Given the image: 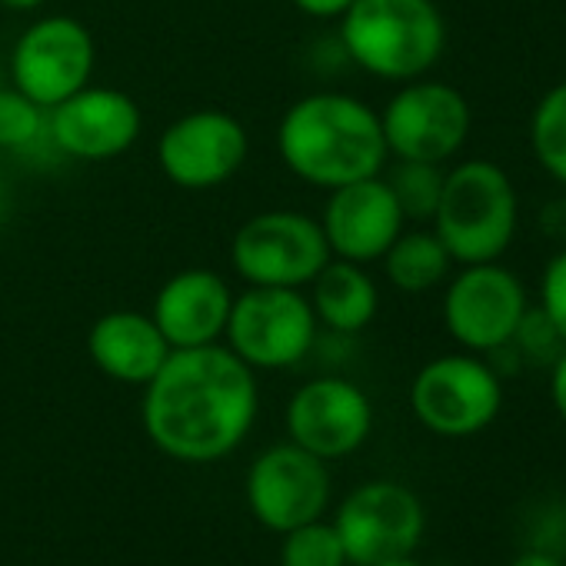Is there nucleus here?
Instances as JSON below:
<instances>
[{
  "mask_svg": "<svg viewBox=\"0 0 566 566\" xmlns=\"http://www.w3.org/2000/svg\"><path fill=\"white\" fill-rule=\"evenodd\" d=\"M340 48L370 77L407 84L443 57L447 21L433 0H354L340 18Z\"/></svg>",
  "mask_w": 566,
  "mask_h": 566,
  "instance_id": "nucleus-3",
  "label": "nucleus"
},
{
  "mask_svg": "<svg viewBox=\"0 0 566 566\" xmlns=\"http://www.w3.org/2000/svg\"><path fill=\"white\" fill-rule=\"evenodd\" d=\"M387 154L397 160L447 164L470 137L473 111L467 97L443 81H407L380 111Z\"/></svg>",
  "mask_w": 566,
  "mask_h": 566,
  "instance_id": "nucleus-7",
  "label": "nucleus"
},
{
  "mask_svg": "<svg viewBox=\"0 0 566 566\" xmlns=\"http://www.w3.org/2000/svg\"><path fill=\"white\" fill-rule=\"evenodd\" d=\"M510 566H563V559L553 549H523Z\"/></svg>",
  "mask_w": 566,
  "mask_h": 566,
  "instance_id": "nucleus-29",
  "label": "nucleus"
},
{
  "mask_svg": "<svg viewBox=\"0 0 566 566\" xmlns=\"http://www.w3.org/2000/svg\"><path fill=\"white\" fill-rule=\"evenodd\" d=\"M380 260L387 280L400 294H427L453 270V256L433 230H403Z\"/></svg>",
  "mask_w": 566,
  "mask_h": 566,
  "instance_id": "nucleus-20",
  "label": "nucleus"
},
{
  "mask_svg": "<svg viewBox=\"0 0 566 566\" xmlns=\"http://www.w3.org/2000/svg\"><path fill=\"white\" fill-rule=\"evenodd\" d=\"M443 291V327L447 334L470 354H490L500 344H510L520 317L530 301L523 283L500 260L490 263H463L453 276H447Z\"/></svg>",
  "mask_w": 566,
  "mask_h": 566,
  "instance_id": "nucleus-9",
  "label": "nucleus"
},
{
  "mask_svg": "<svg viewBox=\"0 0 566 566\" xmlns=\"http://www.w3.org/2000/svg\"><path fill=\"white\" fill-rule=\"evenodd\" d=\"M144 130L140 104L117 87H81L48 111V134L61 157L114 160L127 154Z\"/></svg>",
  "mask_w": 566,
  "mask_h": 566,
  "instance_id": "nucleus-14",
  "label": "nucleus"
},
{
  "mask_svg": "<svg viewBox=\"0 0 566 566\" xmlns=\"http://www.w3.org/2000/svg\"><path fill=\"white\" fill-rule=\"evenodd\" d=\"M417 420L437 437H473L503 407V380L476 354H447L420 367L410 387Z\"/></svg>",
  "mask_w": 566,
  "mask_h": 566,
  "instance_id": "nucleus-8",
  "label": "nucleus"
},
{
  "mask_svg": "<svg viewBox=\"0 0 566 566\" xmlns=\"http://www.w3.org/2000/svg\"><path fill=\"white\" fill-rule=\"evenodd\" d=\"M403 223L407 217L380 174L331 190L321 213L331 253L364 266L390 250V243L403 233Z\"/></svg>",
  "mask_w": 566,
  "mask_h": 566,
  "instance_id": "nucleus-16",
  "label": "nucleus"
},
{
  "mask_svg": "<svg viewBox=\"0 0 566 566\" xmlns=\"http://www.w3.org/2000/svg\"><path fill=\"white\" fill-rule=\"evenodd\" d=\"M311 307L317 324L331 334L354 337L367 331L380 311L377 280L364 270V263L331 256V263L311 280Z\"/></svg>",
  "mask_w": 566,
  "mask_h": 566,
  "instance_id": "nucleus-19",
  "label": "nucleus"
},
{
  "mask_svg": "<svg viewBox=\"0 0 566 566\" xmlns=\"http://www.w3.org/2000/svg\"><path fill=\"white\" fill-rule=\"evenodd\" d=\"M433 233L453 263L500 260L520 223V200L513 180L493 160H463L443 174Z\"/></svg>",
  "mask_w": 566,
  "mask_h": 566,
  "instance_id": "nucleus-4",
  "label": "nucleus"
},
{
  "mask_svg": "<svg viewBox=\"0 0 566 566\" xmlns=\"http://www.w3.org/2000/svg\"><path fill=\"white\" fill-rule=\"evenodd\" d=\"M87 357L104 377L130 387H147L170 357V344L164 340L150 314L107 311L87 331Z\"/></svg>",
  "mask_w": 566,
  "mask_h": 566,
  "instance_id": "nucleus-18",
  "label": "nucleus"
},
{
  "mask_svg": "<svg viewBox=\"0 0 566 566\" xmlns=\"http://www.w3.org/2000/svg\"><path fill=\"white\" fill-rule=\"evenodd\" d=\"M276 154L297 180L324 190L377 177L390 157L380 111L344 91H314L283 111Z\"/></svg>",
  "mask_w": 566,
  "mask_h": 566,
  "instance_id": "nucleus-2",
  "label": "nucleus"
},
{
  "mask_svg": "<svg viewBox=\"0 0 566 566\" xmlns=\"http://www.w3.org/2000/svg\"><path fill=\"white\" fill-rule=\"evenodd\" d=\"M443 167L440 164H420V160H397L390 177H384L403 210L407 220L430 223L440 203L443 190Z\"/></svg>",
  "mask_w": 566,
  "mask_h": 566,
  "instance_id": "nucleus-22",
  "label": "nucleus"
},
{
  "mask_svg": "<svg viewBox=\"0 0 566 566\" xmlns=\"http://www.w3.org/2000/svg\"><path fill=\"white\" fill-rule=\"evenodd\" d=\"M324 463L327 460L294 440L263 450L247 473V503L253 516L273 533H291L321 520L331 500V473Z\"/></svg>",
  "mask_w": 566,
  "mask_h": 566,
  "instance_id": "nucleus-13",
  "label": "nucleus"
},
{
  "mask_svg": "<svg viewBox=\"0 0 566 566\" xmlns=\"http://www.w3.org/2000/svg\"><path fill=\"white\" fill-rule=\"evenodd\" d=\"M291 4L307 14V18H317V21H334V18H344L347 8L354 0H291Z\"/></svg>",
  "mask_w": 566,
  "mask_h": 566,
  "instance_id": "nucleus-27",
  "label": "nucleus"
},
{
  "mask_svg": "<svg viewBox=\"0 0 566 566\" xmlns=\"http://www.w3.org/2000/svg\"><path fill=\"white\" fill-rule=\"evenodd\" d=\"M48 140V111L34 104L28 94H21L14 84H0V150L31 154Z\"/></svg>",
  "mask_w": 566,
  "mask_h": 566,
  "instance_id": "nucleus-23",
  "label": "nucleus"
},
{
  "mask_svg": "<svg viewBox=\"0 0 566 566\" xmlns=\"http://www.w3.org/2000/svg\"><path fill=\"white\" fill-rule=\"evenodd\" d=\"M48 0H0V11H14V14H31L41 11Z\"/></svg>",
  "mask_w": 566,
  "mask_h": 566,
  "instance_id": "nucleus-30",
  "label": "nucleus"
},
{
  "mask_svg": "<svg viewBox=\"0 0 566 566\" xmlns=\"http://www.w3.org/2000/svg\"><path fill=\"white\" fill-rule=\"evenodd\" d=\"M347 563L377 566L394 556H410L423 536V503L413 490L390 480L357 486L334 520Z\"/></svg>",
  "mask_w": 566,
  "mask_h": 566,
  "instance_id": "nucleus-12",
  "label": "nucleus"
},
{
  "mask_svg": "<svg viewBox=\"0 0 566 566\" xmlns=\"http://www.w3.org/2000/svg\"><path fill=\"white\" fill-rule=\"evenodd\" d=\"M374 430L370 397L344 377L307 380L287 403V433L321 460L350 457Z\"/></svg>",
  "mask_w": 566,
  "mask_h": 566,
  "instance_id": "nucleus-15",
  "label": "nucleus"
},
{
  "mask_svg": "<svg viewBox=\"0 0 566 566\" xmlns=\"http://www.w3.org/2000/svg\"><path fill=\"white\" fill-rule=\"evenodd\" d=\"M530 147L536 164L566 187V81L553 84L539 97L530 117Z\"/></svg>",
  "mask_w": 566,
  "mask_h": 566,
  "instance_id": "nucleus-21",
  "label": "nucleus"
},
{
  "mask_svg": "<svg viewBox=\"0 0 566 566\" xmlns=\"http://www.w3.org/2000/svg\"><path fill=\"white\" fill-rule=\"evenodd\" d=\"M536 307L553 321V327L566 340V247L556 250L539 273V304Z\"/></svg>",
  "mask_w": 566,
  "mask_h": 566,
  "instance_id": "nucleus-26",
  "label": "nucleus"
},
{
  "mask_svg": "<svg viewBox=\"0 0 566 566\" xmlns=\"http://www.w3.org/2000/svg\"><path fill=\"white\" fill-rule=\"evenodd\" d=\"M247 127L217 107L180 114L157 140L160 174L180 190H213L247 164Z\"/></svg>",
  "mask_w": 566,
  "mask_h": 566,
  "instance_id": "nucleus-11",
  "label": "nucleus"
},
{
  "mask_svg": "<svg viewBox=\"0 0 566 566\" xmlns=\"http://www.w3.org/2000/svg\"><path fill=\"white\" fill-rule=\"evenodd\" d=\"M317 327L311 297L301 291L247 287L233 294L223 337L250 370H287L314 350Z\"/></svg>",
  "mask_w": 566,
  "mask_h": 566,
  "instance_id": "nucleus-6",
  "label": "nucleus"
},
{
  "mask_svg": "<svg viewBox=\"0 0 566 566\" xmlns=\"http://www.w3.org/2000/svg\"><path fill=\"white\" fill-rule=\"evenodd\" d=\"M549 397H553V407H556V413L563 417V423H566V347H563V354L553 360V367H549Z\"/></svg>",
  "mask_w": 566,
  "mask_h": 566,
  "instance_id": "nucleus-28",
  "label": "nucleus"
},
{
  "mask_svg": "<svg viewBox=\"0 0 566 566\" xmlns=\"http://www.w3.org/2000/svg\"><path fill=\"white\" fill-rule=\"evenodd\" d=\"M8 213H11V184H8L4 170H0V223L8 220Z\"/></svg>",
  "mask_w": 566,
  "mask_h": 566,
  "instance_id": "nucleus-31",
  "label": "nucleus"
},
{
  "mask_svg": "<svg viewBox=\"0 0 566 566\" xmlns=\"http://www.w3.org/2000/svg\"><path fill=\"white\" fill-rule=\"evenodd\" d=\"M280 566H347V553L334 523H304L291 533H283Z\"/></svg>",
  "mask_w": 566,
  "mask_h": 566,
  "instance_id": "nucleus-24",
  "label": "nucleus"
},
{
  "mask_svg": "<svg viewBox=\"0 0 566 566\" xmlns=\"http://www.w3.org/2000/svg\"><path fill=\"white\" fill-rule=\"evenodd\" d=\"M253 370L220 344L170 350L144 387V430L150 443L184 463L233 453L256 420Z\"/></svg>",
  "mask_w": 566,
  "mask_h": 566,
  "instance_id": "nucleus-1",
  "label": "nucleus"
},
{
  "mask_svg": "<svg viewBox=\"0 0 566 566\" xmlns=\"http://www.w3.org/2000/svg\"><path fill=\"white\" fill-rule=\"evenodd\" d=\"M97 44L87 24L67 14L34 21L11 51V84L44 111L91 84Z\"/></svg>",
  "mask_w": 566,
  "mask_h": 566,
  "instance_id": "nucleus-10",
  "label": "nucleus"
},
{
  "mask_svg": "<svg viewBox=\"0 0 566 566\" xmlns=\"http://www.w3.org/2000/svg\"><path fill=\"white\" fill-rule=\"evenodd\" d=\"M377 566H420L413 556H394V559H384V563H377Z\"/></svg>",
  "mask_w": 566,
  "mask_h": 566,
  "instance_id": "nucleus-32",
  "label": "nucleus"
},
{
  "mask_svg": "<svg viewBox=\"0 0 566 566\" xmlns=\"http://www.w3.org/2000/svg\"><path fill=\"white\" fill-rule=\"evenodd\" d=\"M331 256L321 217L304 210L253 213L230 240V266L247 287H311Z\"/></svg>",
  "mask_w": 566,
  "mask_h": 566,
  "instance_id": "nucleus-5",
  "label": "nucleus"
},
{
  "mask_svg": "<svg viewBox=\"0 0 566 566\" xmlns=\"http://www.w3.org/2000/svg\"><path fill=\"white\" fill-rule=\"evenodd\" d=\"M510 344L516 347L523 364H533V367H553V360L566 347V340L559 337V331L553 327V321L539 307H526V314L520 317Z\"/></svg>",
  "mask_w": 566,
  "mask_h": 566,
  "instance_id": "nucleus-25",
  "label": "nucleus"
},
{
  "mask_svg": "<svg viewBox=\"0 0 566 566\" xmlns=\"http://www.w3.org/2000/svg\"><path fill=\"white\" fill-rule=\"evenodd\" d=\"M233 307L230 283L210 266H187L164 280L150 317L170 350L220 344Z\"/></svg>",
  "mask_w": 566,
  "mask_h": 566,
  "instance_id": "nucleus-17",
  "label": "nucleus"
}]
</instances>
